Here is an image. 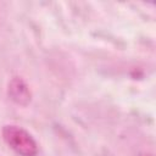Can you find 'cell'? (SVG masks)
Instances as JSON below:
<instances>
[{
    "label": "cell",
    "mask_w": 156,
    "mask_h": 156,
    "mask_svg": "<svg viewBox=\"0 0 156 156\" xmlns=\"http://www.w3.org/2000/svg\"><path fill=\"white\" fill-rule=\"evenodd\" d=\"M2 138L5 143L21 156H35L38 145L34 138L22 127L7 124L2 128Z\"/></svg>",
    "instance_id": "obj_1"
},
{
    "label": "cell",
    "mask_w": 156,
    "mask_h": 156,
    "mask_svg": "<svg viewBox=\"0 0 156 156\" xmlns=\"http://www.w3.org/2000/svg\"><path fill=\"white\" fill-rule=\"evenodd\" d=\"M9 96L18 105H27L30 101V90L20 77H13L9 83Z\"/></svg>",
    "instance_id": "obj_2"
}]
</instances>
